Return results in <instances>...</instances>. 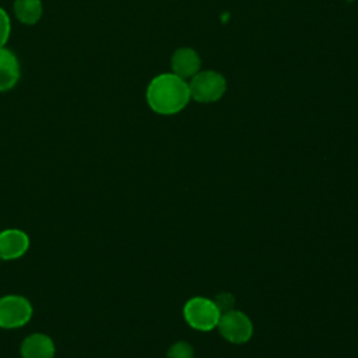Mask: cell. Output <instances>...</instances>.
Returning a JSON list of instances; mask_svg holds the SVG:
<instances>
[{
    "mask_svg": "<svg viewBox=\"0 0 358 358\" xmlns=\"http://www.w3.org/2000/svg\"><path fill=\"white\" fill-rule=\"evenodd\" d=\"M21 355L22 358H53L55 344L46 334L35 333L22 341Z\"/></svg>",
    "mask_w": 358,
    "mask_h": 358,
    "instance_id": "cell-9",
    "label": "cell"
},
{
    "mask_svg": "<svg viewBox=\"0 0 358 358\" xmlns=\"http://www.w3.org/2000/svg\"><path fill=\"white\" fill-rule=\"evenodd\" d=\"M28 248L29 238L21 229H4L0 232V259H18L28 250Z\"/></svg>",
    "mask_w": 358,
    "mask_h": 358,
    "instance_id": "cell-6",
    "label": "cell"
},
{
    "mask_svg": "<svg viewBox=\"0 0 358 358\" xmlns=\"http://www.w3.org/2000/svg\"><path fill=\"white\" fill-rule=\"evenodd\" d=\"M21 76V67L14 52L0 48V92L10 91L15 87Z\"/></svg>",
    "mask_w": 358,
    "mask_h": 358,
    "instance_id": "cell-8",
    "label": "cell"
},
{
    "mask_svg": "<svg viewBox=\"0 0 358 358\" xmlns=\"http://www.w3.org/2000/svg\"><path fill=\"white\" fill-rule=\"evenodd\" d=\"M171 66L173 70V74L179 76L180 78L193 77L196 73H199L201 60L199 53L192 48H179L173 52L171 59Z\"/></svg>",
    "mask_w": 358,
    "mask_h": 358,
    "instance_id": "cell-7",
    "label": "cell"
},
{
    "mask_svg": "<svg viewBox=\"0 0 358 358\" xmlns=\"http://www.w3.org/2000/svg\"><path fill=\"white\" fill-rule=\"evenodd\" d=\"M189 84L190 98L200 103H211L222 98L227 91V81L224 76L214 70L196 73Z\"/></svg>",
    "mask_w": 358,
    "mask_h": 358,
    "instance_id": "cell-2",
    "label": "cell"
},
{
    "mask_svg": "<svg viewBox=\"0 0 358 358\" xmlns=\"http://www.w3.org/2000/svg\"><path fill=\"white\" fill-rule=\"evenodd\" d=\"M14 14L20 22L34 25L43 14V4L41 0H14Z\"/></svg>",
    "mask_w": 358,
    "mask_h": 358,
    "instance_id": "cell-10",
    "label": "cell"
},
{
    "mask_svg": "<svg viewBox=\"0 0 358 358\" xmlns=\"http://www.w3.org/2000/svg\"><path fill=\"white\" fill-rule=\"evenodd\" d=\"M11 34V21L4 8L0 7V48H4Z\"/></svg>",
    "mask_w": 358,
    "mask_h": 358,
    "instance_id": "cell-12",
    "label": "cell"
},
{
    "mask_svg": "<svg viewBox=\"0 0 358 358\" xmlns=\"http://www.w3.org/2000/svg\"><path fill=\"white\" fill-rule=\"evenodd\" d=\"M220 334L232 344L248 343L253 334L252 320L241 310H228L221 313L217 324Z\"/></svg>",
    "mask_w": 358,
    "mask_h": 358,
    "instance_id": "cell-4",
    "label": "cell"
},
{
    "mask_svg": "<svg viewBox=\"0 0 358 358\" xmlns=\"http://www.w3.org/2000/svg\"><path fill=\"white\" fill-rule=\"evenodd\" d=\"M213 301H214V303L217 305V308L220 309L221 313L231 310V309L234 308V303H235V298H234L232 294H229V292L217 294Z\"/></svg>",
    "mask_w": 358,
    "mask_h": 358,
    "instance_id": "cell-13",
    "label": "cell"
},
{
    "mask_svg": "<svg viewBox=\"0 0 358 358\" xmlns=\"http://www.w3.org/2000/svg\"><path fill=\"white\" fill-rule=\"evenodd\" d=\"M166 358H194V351L189 343L178 341L169 347Z\"/></svg>",
    "mask_w": 358,
    "mask_h": 358,
    "instance_id": "cell-11",
    "label": "cell"
},
{
    "mask_svg": "<svg viewBox=\"0 0 358 358\" xmlns=\"http://www.w3.org/2000/svg\"><path fill=\"white\" fill-rule=\"evenodd\" d=\"M148 106L159 115H175L180 112L190 99L189 84L173 73L155 76L145 92Z\"/></svg>",
    "mask_w": 358,
    "mask_h": 358,
    "instance_id": "cell-1",
    "label": "cell"
},
{
    "mask_svg": "<svg viewBox=\"0 0 358 358\" xmlns=\"http://www.w3.org/2000/svg\"><path fill=\"white\" fill-rule=\"evenodd\" d=\"M32 316L31 302L21 295L0 298V327L17 329L29 322Z\"/></svg>",
    "mask_w": 358,
    "mask_h": 358,
    "instance_id": "cell-5",
    "label": "cell"
},
{
    "mask_svg": "<svg viewBox=\"0 0 358 358\" xmlns=\"http://www.w3.org/2000/svg\"><path fill=\"white\" fill-rule=\"evenodd\" d=\"M183 317L194 330L210 331L217 327L221 312L214 301L203 296H193L183 306Z\"/></svg>",
    "mask_w": 358,
    "mask_h": 358,
    "instance_id": "cell-3",
    "label": "cell"
}]
</instances>
